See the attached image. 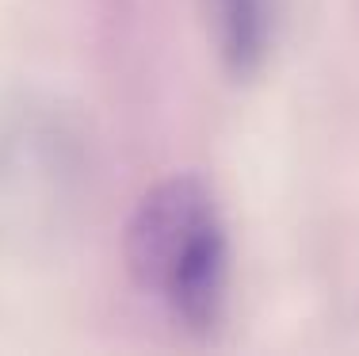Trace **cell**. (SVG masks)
<instances>
[{
  "mask_svg": "<svg viewBox=\"0 0 359 356\" xmlns=\"http://www.w3.org/2000/svg\"><path fill=\"white\" fill-rule=\"evenodd\" d=\"M134 284L187 334H215L229 303V237L199 176H168L145 192L126 226Z\"/></svg>",
  "mask_w": 359,
  "mask_h": 356,
  "instance_id": "6da1fadb",
  "label": "cell"
},
{
  "mask_svg": "<svg viewBox=\"0 0 359 356\" xmlns=\"http://www.w3.org/2000/svg\"><path fill=\"white\" fill-rule=\"evenodd\" d=\"M215 50L233 77H252L271 50V0H203Z\"/></svg>",
  "mask_w": 359,
  "mask_h": 356,
  "instance_id": "7a4b0ae2",
  "label": "cell"
}]
</instances>
